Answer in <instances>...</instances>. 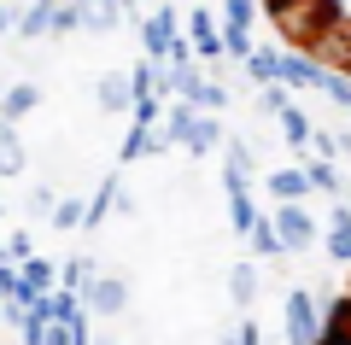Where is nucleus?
<instances>
[{
	"mask_svg": "<svg viewBox=\"0 0 351 345\" xmlns=\"http://www.w3.org/2000/svg\"><path fill=\"white\" fill-rule=\"evenodd\" d=\"M263 18L299 59L351 82V0H263Z\"/></svg>",
	"mask_w": 351,
	"mask_h": 345,
	"instance_id": "1",
	"label": "nucleus"
},
{
	"mask_svg": "<svg viewBox=\"0 0 351 345\" xmlns=\"http://www.w3.org/2000/svg\"><path fill=\"white\" fill-rule=\"evenodd\" d=\"M322 345H351V281H346V293H339L334 316H328V328H322Z\"/></svg>",
	"mask_w": 351,
	"mask_h": 345,
	"instance_id": "2",
	"label": "nucleus"
}]
</instances>
